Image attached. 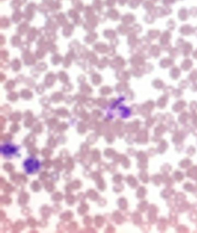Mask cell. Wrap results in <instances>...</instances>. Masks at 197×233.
Returning a JSON list of instances; mask_svg holds the SVG:
<instances>
[{"label": "cell", "instance_id": "1", "mask_svg": "<svg viewBox=\"0 0 197 233\" xmlns=\"http://www.w3.org/2000/svg\"><path fill=\"white\" fill-rule=\"evenodd\" d=\"M25 172L28 174H33L38 172L40 167V163L35 158L30 157L24 163Z\"/></svg>", "mask_w": 197, "mask_h": 233}, {"label": "cell", "instance_id": "2", "mask_svg": "<svg viewBox=\"0 0 197 233\" xmlns=\"http://www.w3.org/2000/svg\"><path fill=\"white\" fill-rule=\"evenodd\" d=\"M17 151V147L12 144H6L2 146L1 147V152L5 156H10L11 155H13Z\"/></svg>", "mask_w": 197, "mask_h": 233}]
</instances>
